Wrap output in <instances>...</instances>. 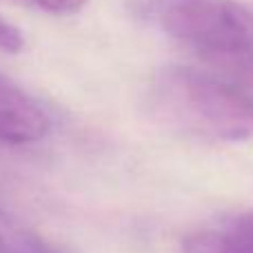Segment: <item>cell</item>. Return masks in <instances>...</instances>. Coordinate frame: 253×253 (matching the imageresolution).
Masks as SVG:
<instances>
[{
    "instance_id": "cell-3",
    "label": "cell",
    "mask_w": 253,
    "mask_h": 253,
    "mask_svg": "<svg viewBox=\"0 0 253 253\" xmlns=\"http://www.w3.org/2000/svg\"><path fill=\"white\" fill-rule=\"evenodd\" d=\"M49 114L27 89L0 74V142L27 147L47 138Z\"/></svg>"
},
{
    "instance_id": "cell-7",
    "label": "cell",
    "mask_w": 253,
    "mask_h": 253,
    "mask_svg": "<svg viewBox=\"0 0 253 253\" xmlns=\"http://www.w3.org/2000/svg\"><path fill=\"white\" fill-rule=\"evenodd\" d=\"M29 4L42 9L47 13H56V16H71L78 13L89 0H27Z\"/></svg>"
},
{
    "instance_id": "cell-4",
    "label": "cell",
    "mask_w": 253,
    "mask_h": 253,
    "mask_svg": "<svg viewBox=\"0 0 253 253\" xmlns=\"http://www.w3.org/2000/svg\"><path fill=\"white\" fill-rule=\"evenodd\" d=\"M0 253H62L42 236L0 211Z\"/></svg>"
},
{
    "instance_id": "cell-5",
    "label": "cell",
    "mask_w": 253,
    "mask_h": 253,
    "mask_svg": "<svg viewBox=\"0 0 253 253\" xmlns=\"http://www.w3.org/2000/svg\"><path fill=\"white\" fill-rule=\"evenodd\" d=\"M182 253H240L220 227L200 229L182 240Z\"/></svg>"
},
{
    "instance_id": "cell-1",
    "label": "cell",
    "mask_w": 253,
    "mask_h": 253,
    "mask_svg": "<svg viewBox=\"0 0 253 253\" xmlns=\"http://www.w3.org/2000/svg\"><path fill=\"white\" fill-rule=\"evenodd\" d=\"M149 114L162 129L205 144L253 138V102L222 74L167 65L153 74Z\"/></svg>"
},
{
    "instance_id": "cell-6",
    "label": "cell",
    "mask_w": 253,
    "mask_h": 253,
    "mask_svg": "<svg viewBox=\"0 0 253 253\" xmlns=\"http://www.w3.org/2000/svg\"><path fill=\"white\" fill-rule=\"evenodd\" d=\"M224 78H229L245 96H249L253 102V49L247 53H240L236 58H229L215 65Z\"/></svg>"
},
{
    "instance_id": "cell-8",
    "label": "cell",
    "mask_w": 253,
    "mask_h": 253,
    "mask_svg": "<svg viewBox=\"0 0 253 253\" xmlns=\"http://www.w3.org/2000/svg\"><path fill=\"white\" fill-rule=\"evenodd\" d=\"M22 47H25V38H22L20 29L0 16V51L18 53L22 51Z\"/></svg>"
},
{
    "instance_id": "cell-2",
    "label": "cell",
    "mask_w": 253,
    "mask_h": 253,
    "mask_svg": "<svg viewBox=\"0 0 253 253\" xmlns=\"http://www.w3.org/2000/svg\"><path fill=\"white\" fill-rule=\"evenodd\" d=\"M138 20L218 65L253 49V11L238 0H129Z\"/></svg>"
}]
</instances>
